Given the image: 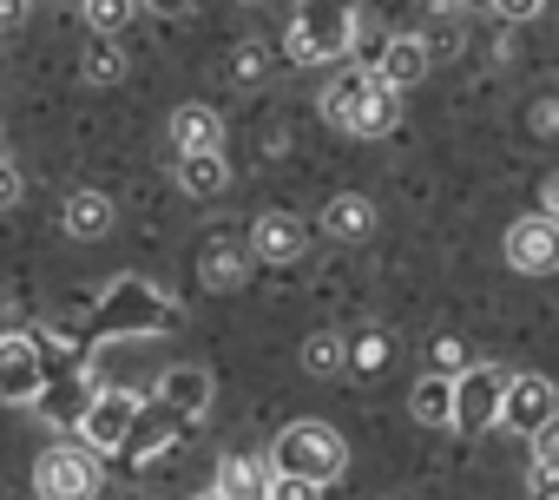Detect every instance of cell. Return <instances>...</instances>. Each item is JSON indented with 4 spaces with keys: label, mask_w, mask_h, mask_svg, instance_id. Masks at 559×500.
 Returning a JSON list of instances; mask_svg holds the SVG:
<instances>
[{
    "label": "cell",
    "mask_w": 559,
    "mask_h": 500,
    "mask_svg": "<svg viewBox=\"0 0 559 500\" xmlns=\"http://www.w3.org/2000/svg\"><path fill=\"white\" fill-rule=\"evenodd\" d=\"M323 119L349 139H382L402 119V93L382 80V67H343L323 86Z\"/></svg>",
    "instance_id": "6da1fadb"
},
{
    "label": "cell",
    "mask_w": 559,
    "mask_h": 500,
    "mask_svg": "<svg viewBox=\"0 0 559 500\" xmlns=\"http://www.w3.org/2000/svg\"><path fill=\"white\" fill-rule=\"evenodd\" d=\"M356 40H362V8L356 0H297V21H290V60L297 67L349 60Z\"/></svg>",
    "instance_id": "7a4b0ae2"
},
{
    "label": "cell",
    "mask_w": 559,
    "mask_h": 500,
    "mask_svg": "<svg viewBox=\"0 0 559 500\" xmlns=\"http://www.w3.org/2000/svg\"><path fill=\"white\" fill-rule=\"evenodd\" d=\"M270 461L284 467V474H304V480L336 487V480H343V467H349V448H343V434H336L330 421H290L284 434H276Z\"/></svg>",
    "instance_id": "3957f363"
},
{
    "label": "cell",
    "mask_w": 559,
    "mask_h": 500,
    "mask_svg": "<svg viewBox=\"0 0 559 500\" xmlns=\"http://www.w3.org/2000/svg\"><path fill=\"white\" fill-rule=\"evenodd\" d=\"M34 493L40 500H93L99 493V448L86 441H53L34 461Z\"/></svg>",
    "instance_id": "277c9868"
},
{
    "label": "cell",
    "mask_w": 559,
    "mask_h": 500,
    "mask_svg": "<svg viewBox=\"0 0 559 500\" xmlns=\"http://www.w3.org/2000/svg\"><path fill=\"white\" fill-rule=\"evenodd\" d=\"M171 297L165 290H152L145 277H119L112 284V297H106V310H99V323H93V336H132V330H165L171 323V310H165Z\"/></svg>",
    "instance_id": "5b68a950"
},
{
    "label": "cell",
    "mask_w": 559,
    "mask_h": 500,
    "mask_svg": "<svg viewBox=\"0 0 559 500\" xmlns=\"http://www.w3.org/2000/svg\"><path fill=\"white\" fill-rule=\"evenodd\" d=\"M40 349H47V343L27 336V330H14L8 343H0V395H8L14 408H34L40 389L53 382V362H60V356H40Z\"/></svg>",
    "instance_id": "8992f818"
},
{
    "label": "cell",
    "mask_w": 559,
    "mask_h": 500,
    "mask_svg": "<svg viewBox=\"0 0 559 500\" xmlns=\"http://www.w3.org/2000/svg\"><path fill=\"white\" fill-rule=\"evenodd\" d=\"M507 369L480 362V369H461L454 376V428L461 434H480V428H500V408H507Z\"/></svg>",
    "instance_id": "52a82bcc"
},
{
    "label": "cell",
    "mask_w": 559,
    "mask_h": 500,
    "mask_svg": "<svg viewBox=\"0 0 559 500\" xmlns=\"http://www.w3.org/2000/svg\"><path fill=\"white\" fill-rule=\"evenodd\" d=\"M507 264L520 271V277H552L559 271V217H546V211H526L520 224H507Z\"/></svg>",
    "instance_id": "ba28073f"
},
{
    "label": "cell",
    "mask_w": 559,
    "mask_h": 500,
    "mask_svg": "<svg viewBox=\"0 0 559 500\" xmlns=\"http://www.w3.org/2000/svg\"><path fill=\"white\" fill-rule=\"evenodd\" d=\"M139 415H145V402H139L132 389H99V402H93V408H86V421H80V441H86V448H99V454H126V441H132Z\"/></svg>",
    "instance_id": "9c48e42d"
},
{
    "label": "cell",
    "mask_w": 559,
    "mask_h": 500,
    "mask_svg": "<svg viewBox=\"0 0 559 500\" xmlns=\"http://www.w3.org/2000/svg\"><path fill=\"white\" fill-rule=\"evenodd\" d=\"M93 402H99V382H93V369H80V362H67V356H60V362H53V382L40 389V402H34V408H40L53 428H80Z\"/></svg>",
    "instance_id": "30bf717a"
},
{
    "label": "cell",
    "mask_w": 559,
    "mask_h": 500,
    "mask_svg": "<svg viewBox=\"0 0 559 500\" xmlns=\"http://www.w3.org/2000/svg\"><path fill=\"white\" fill-rule=\"evenodd\" d=\"M552 408H559V389H552L546 376H513V382H507L500 428H507V434H539V428L552 421Z\"/></svg>",
    "instance_id": "8fae6325"
},
{
    "label": "cell",
    "mask_w": 559,
    "mask_h": 500,
    "mask_svg": "<svg viewBox=\"0 0 559 500\" xmlns=\"http://www.w3.org/2000/svg\"><path fill=\"white\" fill-rule=\"evenodd\" d=\"M304 243H310V230H304L290 211H263V217L250 224V250H257L263 264H297Z\"/></svg>",
    "instance_id": "7c38bea8"
},
{
    "label": "cell",
    "mask_w": 559,
    "mask_h": 500,
    "mask_svg": "<svg viewBox=\"0 0 559 500\" xmlns=\"http://www.w3.org/2000/svg\"><path fill=\"white\" fill-rule=\"evenodd\" d=\"M185 428H191V421H185V415H178L171 402H152V408L139 415V428H132V441H126V461H132V467H145V461H158V454H165V448H171V441H178Z\"/></svg>",
    "instance_id": "4fadbf2b"
},
{
    "label": "cell",
    "mask_w": 559,
    "mask_h": 500,
    "mask_svg": "<svg viewBox=\"0 0 559 500\" xmlns=\"http://www.w3.org/2000/svg\"><path fill=\"white\" fill-rule=\"evenodd\" d=\"M376 67H382V80L402 93V86H421V80H428V67H435V47H428L421 34H395V40L382 47V60H376Z\"/></svg>",
    "instance_id": "5bb4252c"
},
{
    "label": "cell",
    "mask_w": 559,
    "mask_h": 500,
    "mask_svg": "<svg viewBox=\"0 0 559 500\" xmlns=\"http://www.w3.org/2000/svg\"><path fill=\"white\" fill-rule=\"evenodd\" d=\"M158 402H171L185 421H204V408H211V369H198V362L165 369L158 376Z\"/></svg>",
    "instance_id": "9a60e30c"
},
{
    "label": "cell",
    "mask_w": 559,
    "mask_h": 500,
    "mask_svg": "<svg viewBox=\"0 0 559 500\" xmlns=\"http://www.w3.org/2000/svg\"><path fill=\"white\" fill-rule=\"evenodd\" d=\"M165 139L178 145V158H185V152H217V145H224V119H217L211 106H178V112L165 119Z\"/></svg>",
    "instance_id": "2e32d148"
},
{
    "label": "cell",
    "mask_w": 559,
    "mask_h": 500,
    "mask_svg": "<svg viewBox=\"0 0 559 500\" xmlns=\"http://www.w3.org/2000/svg\"><path fill=\"white\" fill-rule=\"evenodd\" d=\"M112 198L99 191V184H80L73 198H67V211H60V224H67V237H80V243H93V237H106L112 230Z\"/></svg>",
    "instance_id": "e0dca14e"
},
{
    "label": "cell",
    "mask_w": 559,
    "mask_h": 500,
    "mask_svg": "<svg viewBox=\"0 0 559 500\" xmlns=\"http://www.w3.org/2000/svg\"><path fill=\"white\" fill-rule=\"evenodd\" d=\"M270 487H276V461L230 454V461L217 467V493H230V500H270Z\"/></svg>",
    "instance_id": "ac0fdd59"
},
{
    "label": "cell",
    "mask_w": 559,
    "mask_h": 500,
    "mask_svg": "<svg viewBox=\"0 0 559 500\" xmlns=\"http://www.w3.org/2000/svg\"><path fill=\"white\" fill-rule=\"evenodd\" d=\"M369 230H376V204H369L362 191L330 198V211H323V237H336V243H362Z\"/></svg>",
    "instance_id": "d6986e66"
},
{
    "label": "cell",
    "mask_w": 559,
    "mask_h": 500,
    "mask_svg": "<svg viewBox=\"0 0 559 500\" xmlns=\"http://www.w3.org/2000/svg\"><path fill=\"white\" fill-rule=\"evenodd\" d=\"M178 184H185L191 198H217V191L230 184L224 152H185V158H178Z\"/></svg>",
    "instance_id": "ffe728a7"
},
{
    "label": "cell",
    "mask_w": 559,
    "mask_h": 500,
    "mask_svg": "<svg viewBox=\"0 0 559 500\" xmlns=\"http://www.w3.org/2000/svg\"><path fill=\"white\" fill-rule=\"evenodd\" d=\"M250 258H257V250L211 243V250H204V264H198V277H204L211 290H237V284H243V271H250Z\"/></svg>",
    "instance_id": "44dd1931"
},
{
    "label": "cell",
    "mask_w": 559,
    "mask_h": 500,
    "mask_svg": "<svg viewBox=\"0 0 559 500\" xmlns=\"http://www.w3.org/2000/svg\"><path fill=\"white\" fill-rule=\"evenodd\" d=\"M80 80H86V86H112V80H126V53H119L106 34H93L86 53H80Z\"/></svg>",
    "instance_id": "7402d4cb"
},
{
    "label": "cell",
    "mask_w": 559,
    "mask_h": 500,
    "mask_svg": "<svg viewBox=\"0 0 559 500\" xmlns=\"http://www.w3.org/2000/svg\"><path fill=\"white\" fill-rule=\"evenodd\" d=\"M415 421L428 428H454V382H415Z\"/></svg>",
    "instance_id": "603a6c76"
},
{
    "label": "cell",
    "mask_w": 559,
    "mask_h": 500,
    "mask_svg": "<svg viewBox=\"0 0 559 500\" xmlns=\"http://www.w3.org/2000/svg\"><path fill=\"white\" fill-rule=\"evenodd\" d=\"M349 362V343H336L330 330H317V336H304V369L310 376H336Z\"/></svg>",
    "instance_id": "cb8c5ba5"
},
{
    "label": "cell",
    "mask_w": 559,
    "mask_h": 500,
    "mask_svg": "<svg viewBox=\"0 0 559 500\" xmlns=\"http://www.w3.org/2000/svg\"><path fill=\"white\" fill-rule=\"evenodd\" d=\"M80 14H86V27H93V34H106V40H112V34L139 14V0H80Z\"/></svg>",
    "instance_id": "d4e9b609"
},
{
    "label": "cell",
    "mask_w": 559,
    "mask_h": 500,
    "mask_svg": "<svg viewBox=\"0 0 559 500\" xmlns=\"http://www.w3.org/2000/svg\"><path fill=\"white\" fill-rule=\"evenodd\" d=\"M349 369L382 376V369H389V336H382V330H362V336L349 343Z\"/></svg>",
    "instance_id": "484cf974"
},
{
    "label": "cell",
    "mask_w": 559,
    "mask_h": 500,
    "mask_svg": "<svg viewBox=\"0 0 559 500\" xmlns=\"http://www.w3.org/2000/svg\"><path fill=\"white\" fill-rule=\"evenodd\" d=\"M526 500H559V467L552 461H526Z\"/></svg>",
    "instance_id": "4316f807"
},
{
    "label": "cell",
    "mask_w": 559,
    "mask_h": 500,
    "mask_svg": "<svg viewBox=\"0 0 559 500\" xmlns=\"http://www.w3.org/2000/svg\"><path fill=\"white\" fill-rule=\"evenodd\" d=\"M270 500H323V480H304V474H284V467H276Z\"/></svg>",
    "instance_id": "83f0119b"
},
{
    "label": "cell",
    "mask_w": 559,
    "mask_h": 500,
    "mask_svg": "<svg viewBox=\"0 0 559 500\" xmlns=\"http://www.w3.org/2000/svg\"><path fill=\"white\" fill-rule=\"evenodd\" d=\"M493 14H500L507 27H526V21H539V14H546V0H493Z\"/></svg>",
    "instance_id": "f1b7e54d"
},
{
    "label": "cell",
    "mask_w": 559,
    "mask_h": 500,
    "mask_svg": "<svg viewBox=\"0 0 559 500\" xmlns=\"http://www.w3.org/2000/svg\"><path fill=\"white\" fill-rule=\"evenodd\" d=\"M533 461H552V467H559V415L533 434Z\"/></svg>",
    "instance_id": "f546056e"
},
{
    "label": "cell",
    "mask_w": 559,
    "mask_h": 500,
    "mask_svg": "<svg viewBox=\"0 0 559 500\" xmlns=\"http://www.w3.org/2000/svg\"><path fill=\"white\" fill-rule=\"evenodd\" d=\"M230 80H243V86H250V80H263V53H257V47H243V53L230 60Z\"/></svg>",
    "instance_id": "4dcf8cb0"
},
{
    "label": "cell",
    "mask_w": 559,
    "mask_h": 500,
    "mask_svg": "<svg viewBox=\"0 0 559 500\" xmlns=\"http://www.w3.org/2000/svg\"><path fill=\"white\" fill-rule=\"evenodd\" d=\"M435 362H441L448 376H461V369H467V356H461V343H454V336H441V343H435Z\"/></svg>",
    "instance_id": "1f68e13d"
},
{
    "label": "cell",
    "mask_w": 559,
    "mask_h": 500,
    "mask_svg": "<svg viewBox=\"0 0 559 500\" xmlns=\"http://www.w3.org/2000/svg\"><path fill=\"white\" fill-rule=\"evenodd\" d=\"M0 204H21V165H0Z\"/></svg>",
    "instance_id": "d6a6232c"
},
{
    "label": "cell",
    "mask_w": 559,
    "mask_h": 500,
    "mask_svg": "<svg viewBox=\"0 0 559 500\" xmlns=\"http://www.w3.org/2000/svg\"><path fill=\"white\" fill-rule=\"evenodd\" d=\"M139 8H152V14H165V21H178V14H191L198 0H139Z\"/></svg>",
    "instance_id": "836d02e7"
},
{
    "label": "cell",
    "mask_w": 559,
    "mask_h": 500,
    "mask_svg": "<svg viewBox=\"0 0 559 500\" xmlns=\"http://www.w3.org/2000/svg\"><path fill=\"white\" fill-rule=\"evenodd\" d=\"M441 14H493V0H441Z\"/></svg>",
    "instance_id": "e575fe53"
},
{
    "label": "cell",
    "mask_w": 559,
    "mask_h": 500,
    "mask_svg": "<svg viewBox=\"0 0 559 500\" xmlns=\"http://www.w3.org/2000/svg\"><path fill=\"white\" fill-rule=\"evenodd\" d=\"M539 211H546V217H559V171L539 184Z\"/></svg>",
    "instance_id": "d590c367"
},
{
    "label": "cell",
    "mask_w": 559,
    "mask_h": 500,
    "mask_svg": "<svg viewBox=\"0 0 559 500\" xmlns=\"http://www.w3.org/2000/svg\"><path fill=\"white\" fill-rule=\"evenodd\" d=\"M198 500H230V493H217V487H211V493H198Z\"/></svg>",
    "instance_id": "8d00e7d4"
},
{
    "label": "cell",
    "mask_w": 559,
    "mask_h": 500,
    "mask_svg": "<svg viewBox=\"0 0 559 500\" xmlns=\"http://www.w3.org/2000/svg\"><path fill=\"white\" fill-rule=\"evenodd\" d=\"M237 8H263V0H237Z\"/></svg>",
    "instance_id": "74e56055"
}]
</instances>
